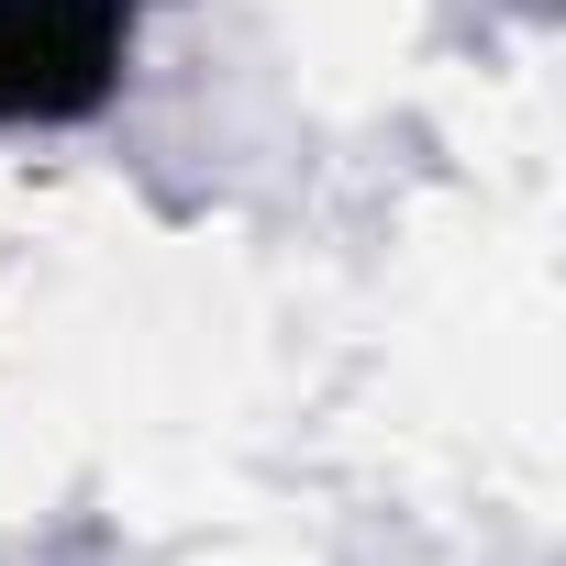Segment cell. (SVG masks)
<instances>
[{
	"label": "cell",
	"mask_w": 566,
	"mask_h": 566,
	"mask_svg": "<svg viewBox=\"0 0 566 566\" xmlns=\"http://www.w3.org/2000/svg\"><path fill=\"white\" fill-rule=\"evenodd\" d=\"M145 0H0V123H78L123 90Z\"/></svg>",
	"instance_id": "obj_1"
}]
</instances>
